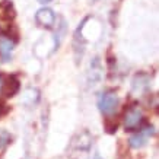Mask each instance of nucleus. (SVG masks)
Here are the masks:
<instances>
[{"label": "nucleus", "mask_w": 159, "mask_h": 159, "mask_svg": "<svg viewBox=\"0 0 159 159\" xmlns=\"http://www.w3.org/2000/svg\"><path fill=\"white\" fill-rule=\"evenodd\" d=\"M155 134V127L152 124H143L139 130H136L134 134L130 136L129 139V146L131 149H142L143 146L148 145V142L152 136Z\"/></svg>", "instance_id": "nucleus-3"}, {"label": "nucleus", "mask_w": 159, "mask_h": 159, "mask_svg": "<svg viewBox=\"0 0 159 159\" xmlns=\"http://www.w3.org/2000/svg\"><path fill=\"white\" fill-rule=\"evenodd\" d=\"M91 146H92V136L86 130H83L82 133H77L72 140V149L76 150V152H80V153L89 152Z\"/></svg>", "instance_id": "nucleus-6"}, {"label": "nucleus", "mask_w": 159, "mask_h": 159, "mask_svg": "<svg viewBox=\"0 0 159 159\" xmlns=\"http://www.w3.org/2000/svg\"><path fill=\"white\" fill-rule=\"evenodd\" d=\"M2 88H3V76L0 75V92H2Z\"/></svg>", "instance_id": "nucleus-16"}, {"label": "nucleus", "mask_w": 159, "mask_h": 159, "mask_svg": "<svg viewBox=\"0 0 159 159\" xmlns=\"http://www.w3.org/2000/svg\"><path fill=\"white\" fill-rule=\"evenodd\" d=\"M93 159H102V158L99 156V155H95V158H93Z\"/></svg>", "instance_id": "nucleus-17"}, {"label": "nucleus", "mask_w": 159, "mask_h": 159, "mask_svg": "<svg viewBox=\"0 0 159 159\" xmlns=\"http://www.w3.org/2000/svg\"><path fill=\"white\" fill-rule=\"evenodd\" d=\"M102 72H104V69H102L99 57H93L91 64H89V70H88V82H89V85H97L102 79Z\"/></svg>", "instance_id": "nucleus-7"}, {"label": "nucleus", "mask_w": 159, "mask_h": 159, "mask_svg": "<svg viewBox=\"0 0 159 159\" xmlns=\"http://www.w3.org/2000/svg\"><path fill=\"white\" fill-rule=\"evenodd\" d=\"M145 116H143V111L139 107H130L129 110L125 111L124 118H123V125H124L125 131H136L139 130L142 125L145 124Z\"/></svg>", "instance_id": "nucleus-2"}, {"label": "nucleus", "mask_w": 159, "mask_h": 159, "mask_svg": "<svg viewBox=\"0 0 159 159\" xmlns=\"http://www.w3.org/2000/svg\"><path fill=\"white\" fill-rule=\"evenodd\" d=\"M15 41L13 38H10L7 35L2 37L0 38V57L3 61H10L12 58V53H13V48H15Z\"/></svg>", "instance_id": "nucleus-9"}, {"label": "nucleus", "mask_w": 159, "mask_h": 159, "mask_svg": "<svg viewBox=\"0 0 159 159\" xmlns=\"http://www.w3.org/2000/svg\"><path fill=\"white\" fill-rule=\"evenodd\" d=\"M35 22L38 26L45 29H53L56 25V13L50 7H41L35 13Z\"/></svg>", "instance_id": "nucleus-5"}, {"label": "nucleus", "mask_w": 159, "mask_h": 159, "mask_svg": "<svg viewBox=\"0 0 159 159\" xmlns=\"http://www.w3.org/2000/svg\"><path fill=\"white\" fill-rule=\"evenodd\" d=\"M10 143H12V136L7 131L0 130V152H3Z\"/></svg>", "instance_id": "nucleus-13"}, {"label": "nucleus", "mask_w": 159, "mask_h": 159, "mask_svg": "<svg viewBox=\"0 0 159 159\" xmlns=\"http://www.w3.org/2000/svg\"><path fill=\"white\" fill-rule=\"evenodd\" d=\"M98 110L101 111L102 116L111 117L114 116L120 107V98L114 89H107L98 95Z\"/></svg>", "instance_id": "nucleus-1"}, {"label": "nucleus", "mask_w": 159, "mask_h": 159, "mask_svg": "<svg viewBox=\"0 0 159 159\" xmlns=\"http://www.w3.org/2000/svg\"><path fill=\"white\" fill-rule=\"evenodd\" d=\"M19 89H20V82L16 75H10V76L7 77V80L3 82V88H2L5 97H7V98L15 97V95L19 92Z\"/></svg>", "instance_id": "nucleus-10"}, {"label": "nucleus", "mask_w": 159, "mask_h": 159, "mask_svg": "<svg viewBox=\"0 0 159 159\" xmlns=\"http://www.w3.org/2000/svg\"><path fill=\"white\" fill-rule=\"evenodd\" d=\"M38 98H39V92L35 88H29L24 95V102L28 104V105H32V104H35L38 101Z\"/></svg>", "instance_id": "nucleus-12"}, {"label": "nucleus", "mask_w": 159, "mask_h": 159, "mask_svg": "<svg viewBox=\"0 0 159 159\" xmlns=\"http://www.w3.org/2000/svg\"><path fill=\"white\" fill-rule=\"evenodd\" d=\"M88 20H89V16H85L82 19V22L77 25L76 31H75V34H73V53H75V60H76L77 64H79V61L82 60L83 54H85L86 41L83 38L82 31H83V28H85V24H86Z\"/></svg>", "instance_id": "nucleus-4"}, {"label": "nucleus", "mask_w": 159, "mask_h": 159, "mask_svg": "<svg viewBox=\"0 0 159 159\" xmlns=\"http://www.w3.org/2000/svg\"><path fill=\"white\" fill-rule=\"evenodd\" d=\"M104 129H105L107 133H110V134H114L118 129V123L114 120H110V118H107V121L104 123Z\"/></svg>", "instance_id": "nucleus-14"}, {"label": "nucleus", "mask_w": 159, "mask_h": 159, "mask_svg": "<svg viewBox=\"0 0 159 159\" xmlns=\"http://www.w3.org/2000/svg\"><path fill=\"white\" fill-rule=\"evenodd\" d=\"M131 88L136 93H143L150 88V76L148 73L140 72L134 75L133 80H131Z\"/></svg>", "instance_id": "nucleus-8"}, {"label": "nucleus", "mask_w": 159, "mask_h": 159, "mask_svg": "<svg viewBox=\"0 0 159 159\" xmlns=\"http://www.w3.org/2000/svg\"><path fill=\"white\" fill-rule=\"evenodd\" d=\"M50 2H51V0H38V3H41V5H47Z\"/></svg>", "instance_id": "nucleus-15"}, {"label": "nucleus", "mask_w": 159, "mask_h": 159, "mask_svg": "<svg viewBox=\"0 0 159 159\" xmlns=\"http://www.w3.org/2000/svg\"><path fill=\"white\" fill-rule=\"evenodd\" d=\"M2 12H3V18L6 20H12L16 16V10L13 7V3L9 0H3L2 3Z\"/></svg>", "instance_id": "nucleus-11"}]
</instances>
